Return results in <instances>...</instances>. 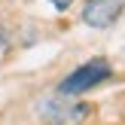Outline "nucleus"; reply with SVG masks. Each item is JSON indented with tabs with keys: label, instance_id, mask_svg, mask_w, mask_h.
<instances>
[{
	"label": "nucleus",
	"instance_id": "obj_1",
	"mask_svg": "<svg viewBox=\"0 0 125 125\" xmlns=\"http://www.w3.org/2000/svg\"><path fill=\"white\" fill-rule=\"evenodd\" d=\"M107 76H110V64L104 58H95V61H89V64L76 67L67 79H61L58 92H61V95H79V92H85V89H92V85L104 83Z\"/></svg>",
	"mask_w": 125,
	"mask_h": 125
},
{
	"label": "nucleus",
	"instance_id": "obj_2",
	"mask_svg": "<svg viewBox=\"0 0 125 125\" xmlns=\"http://www.w3.org/2000/svg\"><path fill=\"white\" fill-rule=\"evenodd\" d=\"M122 12V0H85L83 21L92 28H110Z\"/></svg>",
	"mask_w": 125,
	"mask_h": 125
},
{
	"label": "nucleus",
	"instance_id": "obj_3",
	"mask_svg": "<svg viewBox=\"0 0 125 125\" xmlns=\"http://www.w3.org/2000/svg\"><path fill=\"white\" fill-rule=\"evenodd\" d=\"M49 3H52V6H55V9H67V6H70V3H73V0H49Z\"/></svg>",
	"mask_w": 125,
	"mask_h": 125
},
{
	"label": "nucleus",
	"instance_id": "obj_4",
	"mask_svg": "<svg viewBox=\"0 0 125 125\" xmlns=\"http://www.w3.org/2000/svg\"><path fill=\"white\" fill-rule=\"evenodd\" d=\"M3 43H6V31L0 28V46H3Z\"/></svg>",
	"mask_w": 125,
	"mask_h": 125
}]
</instances>
